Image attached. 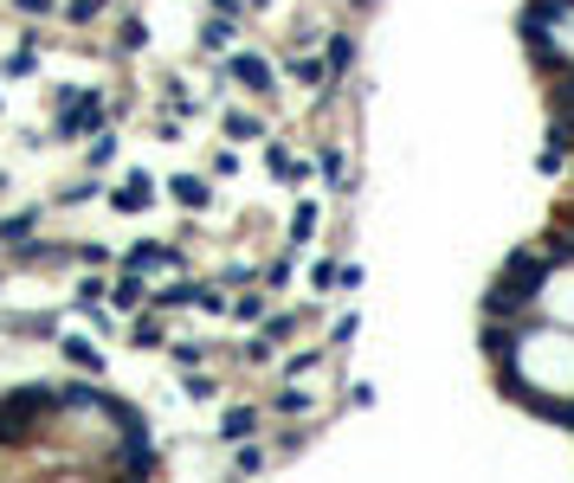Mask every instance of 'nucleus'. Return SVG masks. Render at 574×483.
<instances>
[{
    "label": "nucleus",
    "mask_w": 574,
    "mask_h": 483,
    "mask_svg": "<svg viewBox=\"0 0 574 483\" xmlns=\"http://www.w3.org/2000/svg\"><path fill=\"white\" fill-rule=\"evenodd\" d=\"M355 65V39H330V72H348Z\"/></svg>",
    "instance_id": "5"
},
{
    "label": "nucleus",
    "mask_w": 574,
    "mask_h": 483,
    "mask_svg": "<svg viewBox=\"0 0 574 483\" xmlns=\"http://www.w3.org/2000/svg\"><path fill=\"white\" fill-rule=\"evenodd\" d=\"M168 445L104 380V355L65 342L52 368H0V477H161Z\"/></svg>",
    "instance_id": "1"
},
{
    "label": "nucleus",
    "mask_w": 574,
    "mask_h": 483,
    "mask_svg": "<svg viewBox=\"0 0 574 483\" xmlns=\"http://www.w3.org/2000/svg\"><path fill=\"white\" fill-rule=\"evenodd\" d=\"M232 464H239V471H265V451H259V445H239V458H232Z\"/></svg>",
    "instance_id": "6"
},
{
    "label": "nucleus",
    "mask_w": 574,
    "mask_h": 483,
    "mask_svg": "<svg viewBox=\"0 0 574 483\" xmlns=\"http://www.w3.org/2000/svg\"><path fill=\"white\" fill-rule=\"evenodd\" d=\"M291 77H298V84H310V91H316V84H323V77H330V65H323V59H304V65H291Z\"/></svg>",
    "instance_id": "4"
},
{
    "label": "nucleus",
    "mask_w": 574,
    "mask_h": 483,
    "mask_svg": "<svg viewBox=\"0 0 574 483\" xmlns=\"http://www.w3.org/2000/svg\"><path fill=\"white\" fill-rule=\"evenodd\" d=\"M336 284H343V291H362V264H336Z\"/></svg>",
    "instance_id": "7"
},
{
    "label": "nucleus",
    "mask_w": 574,
    "mask_h": 483,
    "mask_svg": "<svg viewBox=\"0 0 574 483\" xmlns=\"http://www.w3.org/2000/svg\"><path fill=\"white\" fill-rule=\"evenodd\" d=\"M549 271H555L549 245H523V252H510V264L498 271V284L484 291V316H523V309L542 297Z\"/></svg>",
    "instance_id": "2"
},
{
    "label": "nucleus",
    "mask_w": 574,
    "mask_h": 483,
    "mask_svg": "<svg viewBox=\"0 0 574 483\" xmlns=\"http://www.w3.org/2000/svg\"><path fill=\"white\" fill-rule=\"evenodd\" d=\"M355 7H368V0H355Z\"/></svg>",
    "instance_id": "8"
},
{
    "label": "nucleus",
    "mask_w": 574,
    "mask_h": 483,
    "mask_svg": "<svg viewBox=\"0 0 574 483\" xmlns=\"http://www.w3.org/2000/svg\"><path fill=\"white\" fill-rule=\"evenodd\" d=\"M523 342H530V323H523V316H491V323L478 329V348H484L498 368H510V355H516Z\"/></svg>",
    "instance_id": "3"
}]
</instances>
